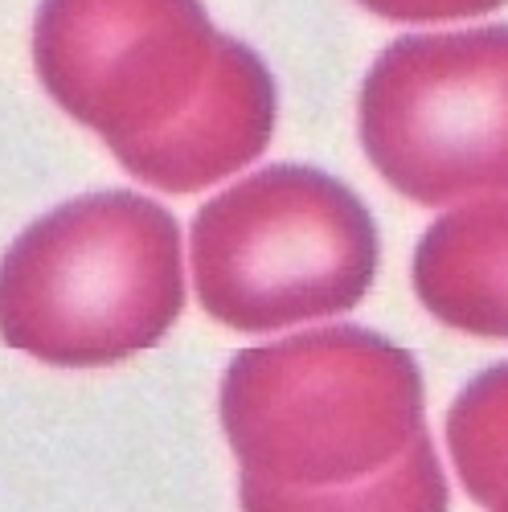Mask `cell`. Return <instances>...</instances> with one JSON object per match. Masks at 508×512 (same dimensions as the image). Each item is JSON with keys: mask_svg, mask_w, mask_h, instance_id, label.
<instances>
[{"mask_svg": "<svg viewBox=\"0 0 508 512\" xmlns=\"http://www.w3.org/2000/svg\"><path fill=\"white\" fill-rule=\"evenodd\" d=\"M33 66L70 119L164 193L234 177L275 136L267 62L201 0H41Z\"/></svg>", "mask_w": 508, "mask_h": 512, "instance_id": "obj_1", "label": "cell"}, {"mask_svg": "<svg viewBox=\"0 0 508 512\" xmlns=\"http://www.w3.org/2000/svg\"><path fill=\"white\" fill-rule=\"evenodd\" d=\"M222 426L242 484L271 492L349 488L431 439L414 357L349 324L238 353Z\"/></svg>", "mask_w": 508, "mask_h": 512, "instance_id": "obj_2", "label": "cell"}, {"mask_svg": "<svg viewBox=\"0 0 508 512\" xmlns=\"http://www.w3.org/2000/svg\"><path fill=\"white\" fill-rule=\"evenodd\" d=\"M181 308L177 218L127 189L50 209L0 259V340L46 365L127 361L160 345Z\"/></svg>", "mask_w": 508, "mask_h": 512, "instance_id": "obj_3", "label": "cell"}, {"mask_svg": "<svg viewBox=\"0 0 508 512\" xmlns=\"http://www.w3.org/2000/svg\"><path fill=\"white\" fill-rule=\"evenodd\" d=\"M197 300L234 332H275L353 312L381 267L365 201L320 168H263L193 218Z\"/></svg>", "mask_w": 508, "mask_h": 512, "instance_id": "obj_4", "label": "cell"}, {"mask_svg": "<svg viewBox=\"0 0 508 512\" xmlns=\"http://www.w3.org/2000/svg\"><path fill=\"white\" fill-rule=\"evenodd\" d=\"M504 66L500 25L390 41L361 82V144L381 181L418 205L504 193Z\"/></svg>", "mask_w": 508, "mask_h": 512, "instance_id": "obj_5", "label": "cell"}, {"mask_svg": "<svg viewBox=\"0 0 508 512\" xmlns=\"http://www.w3.org/2000/svg\"><path fill=\"white\" fill-rule=\"evenodd\" d=\"M414 291L422 308L472 336H504V193L468 201L418 242Z\"/></svg>", "mask_w": 508, "mask_h": 512, "instance_id": "obj_6", "label": "cell"}, {"mask_svg": "<svg viewBox=\"0 0 508 512\" xmlns=\"http://www.w3.org/2000/svg\"><path fill=\"white\" fill-rule=\"evenodd\" d=\"M242 512H447V480L435 443L422 439L390 472L349 488L324 492H271L238 480Z\"/></svg>", "mask_w": 508, "mask_h": 512, "instance_id": "obj_7", "label": "cell"}, {"mask_svg": "<svg viewBox=\"0 0 508 512\" xmlns=\"http://www.w3.org/2000/svg\"><path fill=\"white\" fill-rule=\"evenodd\" d=\"M504 386V365H492L459 394L447 422L463 488L488 512H500L504 504Z\"/></svg>", "mask_w": 508, "mask_h": 512, "instance_id": "obj_8", "label": "cell"}, {"mask_svg": "<svg viewBox=\"0 0 508 512\" xmlns=\"http://www.w3.org/2000/svg\"><path fill=\"white\" fill-rule=\"evenodd\" d=\"M357 5L402 25H439V21H472L496 13L504 0H357Z\"/></svg>", "mask_w": 508, "mask_h": 512, "instance_id": "obj_9", "label": "cell"}]
</instances>
